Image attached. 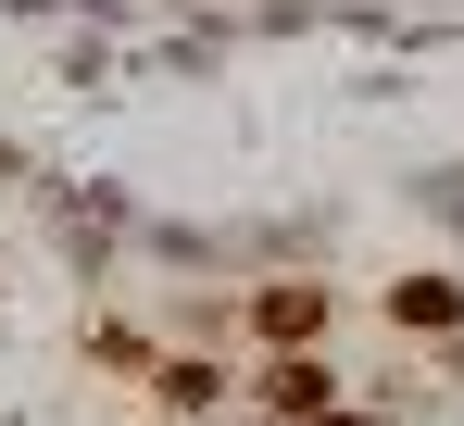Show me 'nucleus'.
Returning a JSON list of instances; mask_svg holds the SVG:
<instances>
[{
    "instance_id": "f257e3e1",
    "label": "nucleus",
    "mask_w": 464,
    "mask_h": 426,
    "mask_svg": "<svg viewBox=\"0 0 464 426\" xmlns=\"http://www.w3.org/2000/svg\"><path fill=\"white\" fill-rule=\"evenodd\" d=\"M326 314H339V301H326L314 276H276V288H251V339H264V352H314V339H326Z\"/></svg>"
},
{
    "instance_id": "f03ea898",
    "label": "nucleus",
    "mask_w": 464,
    "mask_h": 426,
    "mask_svg": "<svg viewBox=\"0 0 464 426\" xmlns=\"http://www.w3.org/2000/svg\"><path fill=\"white\" fill-rule=\"evenodd\" d=\"M251 402H264V414H289V426H314L326 402H339V376H326V352H264Z\"/></svg>"
},
{
    "instance_id": "7ed1b4c3",
    "label": "nucleus",
    "mask_w": 464,
    "mask_h": 426,
    "mask_svg": "<svg viewBox=\"0 0 464 426\" xmlns=\"http://www.w3.org/2000/svg\"><path fill=\"white\" fill-rule=\"evenodd\" d=\"M389 326L452 339V326H464V288H452V276H389Z\"/></svg>"
},
{
    "instance_id": "20e7f679",
    "label": "nucleus",
    "mask_w": 464,
    "mask_h": 426,
    "mask_svg": "<svg viewBox=\"0 0 464 426\" xmlns=\"http://www.w3.org/2000/svg\"><path fill=\"white\" fill-rule=\"evenodd\" d=\"M151 402H176V414H201V402H227V376H214V363H151Z\"/></svg>"
}]
</instances>
